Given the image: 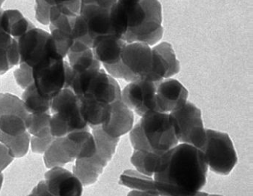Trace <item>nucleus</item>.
Instances as JSON below:
<instances>
[{
    "label": "nucleus",
    "instance_id": "f257e3e1",
    "mask_svg": "<svg viewBox=\"0 0 253 196\" xmlns=\"http://www.w3.org/2000/svg\"><path fill=\"white\" fill-rule=\"evenodd\" d=\"M207 166L201 150L181 143L160 157L154 173V194L161 196H209L200 192Z\"/></svg>",
    "mask_w": 253,
    "mask_h": 196
},
{
    "label": "nucleus",
    "instance_id": "f03ea898",
    "mask_svg": "<svg viewBox=\"0 0 253 196\" xmlns=\"http://www.w3.org/2000/svg\"><path fill=\"white\" fill-rule=\"evenodd\" d=\"M130 139L136 150L158 154H165L179 143L169 114L158 111L141 117L130 130Z\"/></svg>",
    "mask_w": 253,
    "mask_h": 196
},
{
    "label": "nucleus",
    "instance_id": "7ed1b4c3",
    "mask_svg": "<svg viewBox=\"0 0 253 196\" xmlns=\"http://www.w3.org/2000/svg\"><path fill=\"white\" fill-rule=\"evenodd\" d=\"M79 98L111 104L121 99L122 91L114 78L101 69L72 72L70 88Z\"/></svg>",
    "mask_w": 253,
    "mask_h": 196
},
{
    "label": "nucleus",
    "instance_id": "20e7f679",
    "mask_svg": "<svg viewBox=\"0 0 253 196\" xmlns=\"http://www.w3.org/2000/svg\"><path fill=\"white\" fill-rule=\"evenodd\" d=\"M50 131L55 138L72 132L87 130L89 126L81 114L80 101L71 89H64L51 101Z\"/></svg>",
    "mask_w": 253,
    "mask_h": 196
},
{
    "label": "nucleus",
    "instance_id": "39448f33",
    "mask_svg": "<svg viewBox=\"0 0 253 196\" xmlns=\"http://www.w3.org/2000/svg\"><path fill=\"white\" fill-rule=\"evenodd\" d=\"M151 46L144 43H129L124 48L118 63L104 66L111 77L131 83L145 80L151 70Z\"/></svg>",
    "mask_w": 253,
    "mask_h": 196
},
{
    "label": "nucleus",
    "instance_id": "423d86ee",
    "mask_svg": "<svg viewBox=\"0 0 253 196\" xmlns=\"http://www.w3.org/2000/svg\"><path fill=\"white\" fill-rule=\"evenodd\" d=\"M33 78L39 94L52 100L64 89L70 88L72 69L64 60H49L33 67Z\"/></svg>",
    "mask_w": 253,
    "mask_h": 196
},
{
    "label": "nucleus",
    "instance_id": "0eeeda50",
    "mask_svg": "<svg viewBox=\"0 0 253 196\" xmlns=\"http://www.w3.org/2000/svg\"><path fill=\"white\" fill-rule=\"evenodd\" d=\"M16 41L19 64H26L32 69L49 60H64L58 53L51 34L43 29L33 28Z\"/></svg>",
    "mask_w": 253,
    "mask_h": 196
},
{
    "label": "nucleus",
    "instance_id": "6e6552de",
    "mask_svg": "<svg viewBox=\"0 0 253 196\" xmlns=\"http://www.w3.org/2000/svg\"><path fill=\"white\" fill-rule=\"evenodd\" d=\"M169 115L178 141L202 150L207 141V132L200 110L187 101Z\"/></svg>",
    "mask_w": 253,
    "mask_h": 196
},
{
    "label": "nucleus",
    "instance_id": "1a4fd4ad",
    "mask_svg": "<svg viewBox=\"0 0 253 196\" xmlns=\"http://www.w3.org/2000/svg\"><path fill=\"white\" fill-rule=\"evenodd\" d=\"M207 141L201 150L207 166L212 172L227 176L237 163V154L233 141L226 133L206 130Z\"/></svg>",
    "mask_w": 253,
    "mask_h": 196
},
{
    "label": "nucleus",
    "instance_id": "9d476101",
    "mask_svg": "<svg viewBox=\"0 0 253 196\" xmlns=\"http://www.w3.org/2000/svg\"><path fill=\"white\" fill-rule=\"evenodd\" d=\"M146 15L142 0H117L110 11L112 33L123 39L141 26Z\"/></svg>",
    "mask_w": 253,
    "mask_h": 196
},
{
    "label": "nucleus",
    "instance_id": "9b49d317",
    "mask_svg": "<svg viewBox=\"0 0 253 196\" xmlns=\"http://www.w3.org/2000/svg\"><path fill=\"white\" fill-rule=\"evenodd\" d=\"M142 2L147 12L143 24L135 31L124 36L122 39L126 44L140 42L152 46L163 37L162 8L158 0H142Z\"/></svg>",
    "mask_w": 253,
    "mask_h": 196
},
{
    "label": "nucleus",
    "instance_id": "f8f14e48",
    "mask_svg": "<svg viewBox=\"0 0 253 196\" xmlns=\"http://www.w3.org/2000/svg\"><path fill=\"white\" fill-rule=\"evenodd\" d=\"M157 84L147 80L131 82L122 90L121 99L127 108L141 117L147 113L157 111Z\"/></svg>",
    "mask_w": 253,
    "mask_h": 196
},
{
    "label": "nucleus",
    "instance_id": "ddd939ff",
    "mask_svg": "<svg viewBox=\"0 0 253 196\" xmlns=\"http://www.w3.org/2000/svg\"><path fill=\"white\" fill-rule=\"evenodd\" d=\"M151 70L145 80L158 83L169 78L180 71V63L169 43L162 42L151 48Z\"/></svg>",
    "mask_w": 253,
    "mask_h": 196
},
{
    "label": "nucleus",
    "instance_id": "4468645a",
    "mask_svg": "<svg viewBox=\"0 0 253 196\" xmlns=\"http://www.w3.org/2000/svg\"><path fill=\"white\" fill-rule=\"evenodd\" d=\"M188 90L173 78L158 82L156 87V108L158 112H172L179 109L187 102Z\"/></svg>",
    "mask_w": 253,
    "mask_h": 196
},
{
    "label": "nucleus",
    "instance_id": "2eb2a0df",
    "mask_svg": "<svg viewBox=\"0 0 253 196\" xmlns=\"http://www.w3.org/2000/svg\"><path fill=\"white\" fill-rule=\"evenodd\" d=\"M111 9V7L96 4L80 5L79 15L85 23L89 36L92 40V44L96 38L113 34L110 21Z\"/></svg>",
    "mask_w": 253,
    "mask_h": 196
},
{
    "label": "nucleus",
    "instance_id": "dca6fc26",
    "mask_svg": "<svg viewBox=\"0 0 253 196\" xmlns=\"http://www.w3.org/2000/svg\"><path fill=\"white\" fill-rule=\"evenodd\" d=\"M48 190L55 196H81L83 184L73 173L62 167H55L45 173Z\"/></svg>",
    "mask_w": 253,
    "mask_h": 196
},
{
    "label": "nucleus",
    "instance_id": "f3484780",
    "mask_svg": "<svg viewBox=\"0 0 253 196\" xmlns=\"http://www.w3.org/2000/svg\"><path fill=\"white\" fill-rule=\"evenodd\" d=\"M134 122L133 112L124 104L122 99L111 104V115L106 123L101 125L102 130L114 138L130 132Z\"/></svg>",
    "mask_w": 253,
    "mask_h": 196
},
{
    "label": "nucleus",
    "instance_id": "a211bd4d",
    "mask_svg": "<svg viewBox=\"0 0 253 196\" xmlns=\"http://www.w3.org/2000/svg\"><path fill=\"white\" fill-rule=\"evenodd\" d=\"M64 150L74 159L91 158L96 153V143L92 133L87 130L72 132L62 137Z\"/></svg>",
    "mask_w": 253,
    "mask_h": 196
},
{
    "label": "nucleus",
    "instance_id": "6ab92c4d",
    "mask_svg": "<svg viewBox=\"0 0 253 196\" xmlns=\"http://www.w3.org/2000/svg\"><path fill=\"white\" fill-rule=\"evenodd\" d=\"M126 44L122 38L113 34L105 35L96 38L91 50L100 63L103 65H112L119 62Z\"/></svg>",
    "mask_w": 253,
    "mask_h": 196
},
{
    "label": "nucleus",
    "instance_id": "aec40b11",
    "mask_svg": "<svg viewBox=\"0 0 253 196\" xmlns=\"http://www.w3.org/2000/svg\"><path fill=\"white\" fill-rule=\"evenodd\" d=\"M108 163L94 154L91 158L77 159L74 165L73 174L84 186L94 184Z\"/></svg>",
    "mask_w": 253,
    "mask_h": 196
},
{
    "label": "nucleus",
    "instance_id": "412c9836",
    "mask_svg": "<svg viewBox=\"0 0 253 196\" xmlns=\"http://www.w3.org/2000/svg\"><path fill=\"white\" fill-rule=\"evenodd\" d=\"M81 114L88 126H101L108 121L111 115V104H103L87 98H79Z\"/></svg>",
    "mask_w": 253,
    "mask_h": 196
},
{
    "label": "nucleus",
    "instance_id": "4be33fe9",
    "mask_svg": "<svg viewBox=\"0 0 253 196\" xmlns=\"http://www.w3.org/2000/svg\"><path fill=\"white\" fill-rule=\"evenodd\" d=\"M1 26L5 33L10 35L16 40L35 27L33 23L16 9L3 10L1 16Z\"/></svg>",
    "mask_w": 253,
    "mask_h": 196
},
{
    "label": "nucleus",
    "instance_id": "5701e85b",
    "mask_svg": "<svg viewBox=\"0 0 253 196\" xmlns=\"http://www.w3.org/2000/svg\"><path fill=\"white\" fill-rule=\"evenodd\" d=\"M92 135L96 143L95 155L101 160L108 163L112 159L120 138L110 137L101 126L92 128Z\"/></svg>",
    "mask_w": 253,
    "mask_h": 196
},
{
    "label": "nucleus",
    "instance_id": "b1692460",
    "mask_svg": "<svg viewBox=\"0 0 253 196\" xmlns=\"http://www.w3.org/2000/svg\"><path fill=\"white\" fill-rule=\"evenodd\" d=\"M21 100L24 104L26 111L30 115L49 112L52 101L40 96L34 84H32L24 90Z\"/></svg>",
    "mask_w": 253,
    "mask_h": 196
},
{
    "label": "nucleus",
    "instance_id": "393cba45",
    "mask_svg": "<svg viewBox=\"0 0 253 196\" xmlns=\"http://www.w3.org/2000/svg\"><path fill=\"white\" fill-rule=\"evenodd\" d=\"M73 73L90 69H101V63L94 56L92 50L87 49L79 52H69L67 55Z\"/></svg>",
    "mask_w": 253,
    "mask_h": 196
},
{
    "label": "nucleus",
    "instance_id": "a878e982",
    "mask_svg": "<svg viewBox=\"0 0 253 196\" xmlns=\"http://www.w3.org/2000/svg\"><path fill=\"white\" fill-rule=\"evenodd\" d=\"M162 154L147 152L142 150H134L131 157V162L140 174L154 176L160 157Z\"/></svg>",
    "mask_w": 253,
    "mask_h": 196
},
{
    "label": "nucleus",
    "instance_id": "bb28decb",
    "mask_svg": "<svg viewBox=\"0 0 253 196\" xmlns=\"http://www.w3.org/2000/svg\"><path fill=\"white\" fill-rule=\"evenodd\" d=\"M51 115L49 112L42 114H29L26 119V130L33 137L42 138L51 136L50 122Z\"/></svg>",
    "mask_w": 253,
    "mask_h": 196
},
{
    "label": "nucleus",
    "instance_id": "cd10ccee",
    "mask_svg": "<svg viewBox=\"0 0 253 196\" xmlns=\"http://www.w3.org/2000/svg\"><path fill=\"white\" fill-rule=\"evenodd\" d=\"M44 160L48 169L62 167L65 164L73 161L68 157L64 150L62 137L55 138L51 143L48 150L44 152Z\"/></svg>",
    "mask_w": 253,
    "mask_h": 196
},
{
    "label": "nucleus",
    "instance_id": "c85d7f7f",
    "mask_svg": "<svg viewBox=\"0 0 253 196\" xmlns=\"http://www.w3.org/2000/svg\"><path fill=\"white\" fill-rule=\"evenodd\" d=\"M30 138L28 132L16 137H10L0 132V142L9 149L13 158H20L27 154Z\"/></svg>",
    "mask_w": 253,
    "mask_h": 196
},
{
    "label": "nucleus",
    "instance_id": "c756f323",
    "mask_svg": "<svg viewBox=\"0 0 253 196\" xmlns=\"http://www.w3.org/2000/svg\"><path fill=\"white\" fill-rule=\"evenodd\" d=\"M5 115H17L27 119L26 111L22 100L11 94H0V117Z\"/></svg>",
    "mask_w": 253,
    "mask_h": 196
},
{
    "label": "nucleus",
    "instance_id": "7c9ffc66",
    "mask_svg": "<svg viewBox=\"0 0 253 196\" xmlns=\"http://www.w3.org/2000/svg\"><path fill=\"white\" fill-rule=\"evenodd\" d=\"M0 132L10 137H16L27 132L26 119L17 115L0 117Z\"/></svg>",
    "mask_w": 253,
    "mask_h": 196
},
{
    "label": "nucleus",
    "instance_id": "2f4dec72",
    "mask_svg": "<svg viewBox=\"0 0 253 196\" xmlns=\"http://www.w3.org/2000/svg\"><path fill=\"white\" fill-rule=\"evenodd\" d=\"M19 53L17 41L9 48H0V75L6 73L15 65H19Z\"/></svg>",
    "mask_w": 253,
    "mask_h": 196
},
{
    "label": "nucleus",
    "instance_id": "473e14b6",
    "mask_svg": "<svg viewBox=\"0 0 253 196\" xmlns=\"http://www.w3.org/2000/svg\"><path fill=\"white\" fill-rule=\"evenodd\" d=\"M14 75L17 84L23 90H26L28 87L33 84V69L26 64H19V68L15 71Z\"/></svg>",
    "mask_w": 253,
    "mask_h": 196
},
{
    "label": "nucleus",
    "instance_id": "72a5a7b5",
    "mask_svg": "<svg viewBox=\"0 0 253 196\" xmlns=\"http://www.w3.org/2000/svg\"><path fill=\"white\" fill-rule=\"evenodd\" d=\"M55 139V137H52L51 135L48 137H42V138H39V137L33 136L30 138V143H31V149L33 152L37 153V154H44Z\"/></svg>",
    "mask_w": 253,
    "mask_h": 196
},
{
    "label": "nucleus",
    "instance_id": "f704fd0d",
    "mask_svg": "<svg viewBox=\"0 0 253 196\" xmlns=\"http://www.w3.org/2000/svg\"><path fill=\"white\" fill-rule=\"evenodd\" d=\"M50 10L51 9L49 7L44 3L42 0H36V7H35L36 19L40 23L43 25H49Z\"/></svg>",
    "mask_w": 253,
    "mask_h": 196
},
{
    "label": "nucleus",
    "instance_id": "c9c22d12",
    "mask_svg": "<svg viewBox=\"0 0 253 196\" xmlns=\"http://www.w3.org/2000/svg\"><path fill=\"white\" fill-rule=\"evenodd\" d=\"M44 3L46 4L50 9L52 7L67 6L72 12L76 14H79L80 11V0H42Z\"/></svg>",
    "mask_w": 253,
    "mask_h": 196
},
{
    "label": "nucleus",
    "instance_id": "e433bc0d",
    "mask_svg": "<svg viewBox=\"0 0 253 196\" xmlns=\"http://www.w3.org/2000/svg\"><path fill=\"white\" fill-rule=\"evenodd\" d=\"M13 159L9 153V149L2 143H0V172L6 169L8 165L12 163Z\"/></svg>",
    "mask_w": 253,
    "mask_h": 196
},
{
    "label": "nucleus",
    "instance_id": "4c0bfd02",
    "mask_svg": "<svg viewBox=\"0 0 253 196\" xmlns=\"http://www.w3.org/2000/svg\"><path fill=\"white\" fill-rule=\"evenodd\" d=\"M28 196H55L48 190L46 183L44 181H41L33 191Z\"/></svg>",
    "mask_w": 253,
    "mask_h": 196
},
{
    "label": "nucleus",
    "instance_id": "58836bf2",
    "mask_svg": "<svg viewBox=\"0 0 253 196\" xmlns=\"http://www.w3.org/2000/svg\"><path fill=\"white\" fill-rule=\"evenodd\" d=\"M127 196H160L159 195L154 193H147V192L139 191V190H133L128 193Z\"/></svg>",
    "mask_w": 253,
    "mask_h": 196
},
{
    "label": "nucleus",
    "instance_id": "ea45409f",
    "mask_svg": "<svg viewBox=\"0 0 253 196\" xmlns=\"http://www.w3.org/2000/svg\"><path fill=\"white\" fill-rule=\"evenodd\" d=\"M2 183H3V175H2V172H0V190L2 188Z\"/></svg>",
    "mask_w": 253,
    "mask_h": 196
},
{
    "label": "nucleus",
    "instance_id": "a19ab883",
    "mask_svg": "<svg viewBox=\"0 0 253 196\" xmlns=\"http://www.w3.org/2000/svg\"><path fill=\"white\" fill-rule=\"evenodd\" d=\"M4 2H5V0H0V6H2V5L3 4Z\"/></svg>",
    "mask_w": 253,
    "mask_h": 196
},
{
    "label": "nucleus",
    "instance_id": "79ce46f5",
    "mask_svg": "<svg viewBox=\"0 0 253 196\" xmlns=\"http://www.w3.org/2000/svg\"><path fill=\"white\" fill-rule=\"evenodd\" d=\"M209 196H221V195H217V194H212V195H209Z\"/></svg>",
    "mask_w": 253,
    "mask_h": 196
}]
</instances>
